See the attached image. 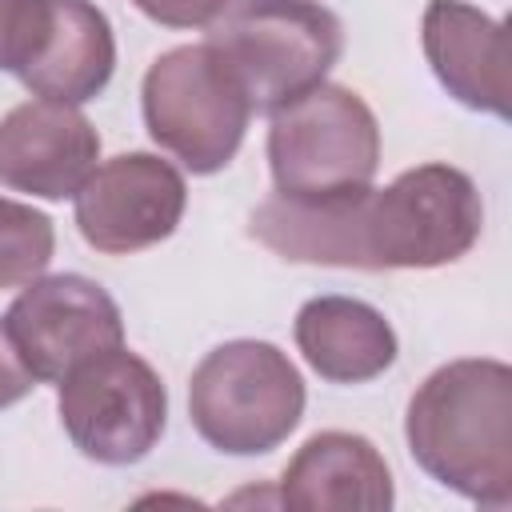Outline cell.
<instances>
[{
    "label": "cell",
    "mask_w": 512,
    "mask_h": 512,
    "mask_svg": "<svg viewBox=\"0 0 512 512\" xmlns=\"http://www.w3.org/2000/svg\"><path fill=\"white\" fill-rule=\"evenodd\" d=\"M412 460L484 508L512 504V368L492 356L440 364L408 400Z\"/></svg>",
    "instance_id": "obj_1"
},
{
    "label": "cell",
    "mask_w": 512,
    "mask_h": 512,
    "mask_svg": "<svg viewBox=\"0 0 512 512\" xmlns=\"http://www.w3.org/2000/svg\"><path fill=\"white\" fill-rule=\"evenodd\" d=\"M484 228V200L468 172L416 164L352 204V268H440L472 252Z\"/></svg>",
    "instance_id": "obj_2"
},
{
    "label": "cell",
    "mask_w": 512,
    "mask_h": 512,
    "mask_svg": "<svg viewBox=\"0 0 512 512\" xmlns=\"http://www.w3.org/2000/svg\"><path fill=\"white\" fill-rule=\"evenodd\" d=\"M204 44L240 80L252 112H276L324 84L344 48V28L316 0H228Z\"/></svg>",
    "instance_id": "obj_3"
},
{
    "label": "cell",
    "mask_w": 512,
    "mask_h": 512,
    "mask_svg": "<svg viewBox=\"0 0 512 512\" xmlns=\"http://www.w3.org/2000/svg\"><path fill=\"white\" fill-rule=\"evenodd\" d=\"M188 416L204 444L228 456L280 448L304 416V380L268 340L212 348L188 380Z\"/></svg>",
    "instance_id": "obj_4"
},
{
    "label": "cell",
    "mask_w": 512,
    "mask_h": 512,
    "mask_svg": "<svg viewBox=\"0 0 512 512\" xmlns=\"http://www.w3.org/2000/svg\"><path fill=\"white\" fill-rule=\"evenodd\" d=\"M268 116V168L280 196L324 200L372 184L380 128L360 92L324 80Z\"/></svg>",
    "instance_id": "obj_5"
},
{
    "label": "cell",
    "mask_w": 512,
    "mask_h": 512,
    "mask_svg": "<svg viewBox=\"0 0 512 512\" xmlns=\"http://www.w3.org/2000/svg\"><path fill=\"white\" fill-rule=\"evenodd\" d=\"M148 136L188 172L212 176L244 144L252 104L208 44H180L152 60L140 88Z\"/></svg>",
    "instance_id": "obj_6"
},
{
    "label": "cell",
    "mask_w": 512,
    "mask_h": 512,
    "mask_svg": "<svg viewBox=\"0 0 512 512\" xmlns=\"http://www.w3.org/2000/svg\"><path fill=\"white\" fill-rule=\"evenodd\" d=\"M56 408L80 456L108 468L144 460L168 424L160 372L124 344L76 364L60 380Z\"/></svg>",
    "instance_id": "obj_7"
},
{
    "label": "cell",
    "mask_w": 512,
    "mask_h": 512,
    "mask_svg": "<svg viewBox=\"0 0 512 512\" xmlns=\"http://www.w3.org/2000/svg\"><path fill=\"white\" fill-rule=\"evenodd\" d=\"M4 328L36 384H60L76 364L124 344L116 300L76 272L28 280L4 312Z\"/></svg>",
    "instance_id": "obj_8"
},
{
    "label": "cell",
    "mask_w": 512,
    "mask_h": 512,
    "mask_svg": "<svg viewBox=\"0 0 512 512\" xmlns=\"http://www.w3.org/2000/svg\"><path fill=\"white\" fill-rule=\"evenodd\" d=\"M72 200L84 244L104 256H128L176 232L188 204V184L172 160L152 152H120L96 164Z\"/></svg>",
    "instance_id": "obj_9"
},
{
    "label": "cell",
    "mask_w": 512,
    "mask_h": 512,
    "mask_svg": "<svg viewBox=\"0 0 512 512\" xmlns=\"http://www.w3.org/2000/svg\"><path fill=\"white\" fill-rule=\"evenodd\" d=\"M100 160V136L76 104L24 100L0 120V184L40 200L76 196Z\"/></svg>",
    "instance_id": "obj_10"
},
{
    "label": "cell",
    "mask_w": 512,
    "mask_h": 512,
    "mask_svg": "<svg viewBox=\"0 0 512 512\" xmlns=\"http://www.w3.org/2000/svg\"><path fill=\"white\" fill-rule=\"evenodd\" d=\"M420 44L444 92L464 108L500 120L512 112V44L504 20L464 0H428Z\"/></svg>",
    "instance_id": "obj_11"
},
{
    "label": "cell",
    "mask_w": 512,
    "mask_h": 512,
    "mask_svg": "<svg viewBox=\"0 0 512 512\" xmlns=\"http://www.w3.org/2000/svg\"><path fill=\"white\" fill-rule=\"evenodd\" d=\"M392 472L380 448L356 432H316L280 476V504L296 512H388Z\"/></svg>",
    "instance_id": "obj_12"
},
{
    "label": "cell",
    "mask_w": 512,
    "mask_h": 512,
    "mask_svg": "<svg viewBox=\"0 0 512 512\" xmlns=\"http://www.w3.org/2000/svg\"><path fill=\"white\" fill-rule=\"evenodd\" d=\"M296 348L332 384H364L396 364V332L380 308L356 296H316L296 312Z\"/></svg>",
    "instance_id": "obj_13"
},
{
    "label": "cell",
    "mask_w": 512,
    "mask_h": 512,
    "mask_svg": "<svg viewBox=\"0 0 512 512\" xmlns=\"http://www.w3.org/2000/svg\"><path fill=\"white\" fill-rule=\"evenodd\" d=\"M116 68V36L108 16L92 0H60L56 36L44 60L20 80L32 96L84 104L100 96Z\"/></svg>",
    "instance_id": "obj_14"
},
{
    "label": "cell",
    "mask_w": 512,
    "mask_h": 512,
    "mask_svg": "<svg viewBox=\"0 0 512 512\" xmlns=\"http://www.w3.org/2000/svg\"><path fill=\"white\" fill-rule=\"evenodd\" d=\"M56 248V228L32 204L0 196V288H24L44 276Z\"/></svg>",
    "instance_id": "obj_15"
},
{
    "label": "cell",
    "mask_w": 512,
    "mask_h": 512,
    "mask_svg": "<svg viewBox=\"0 0 512 512\" xmlns=\"http://www.w3.org/2000/svg\"><path fill=\"white\" fill-rule=\"evenodd\" d=\"M60 0H0V72L24 80L48 52Z\"/></svg>",
    "instance_id": "obj_16"
},
{
    "label": "cell",
    "mask_w": 512,
    "mask_h": 512,
    "mask_svg": "<svg viewBox=\"0 0 512 512\" xmlns=\"http://www.w3.org/2000/svg\"><path fill=\"white\" fill-rule=\"evenodd\" d=\"M132 4L164 28H208L228 8V0H132Z\"/></svg>",
    "instance_id": "obj_17"
},
{
    "label": "cell",
    "mask_w": 512,
    "mask_h": 512,
    "mask_svg": "<svg viewBox=\"0 0 512 512\" xmlns=\"http://www.w3.org/2000/svg\"><path fill=\"white\" fill-rule=\"evenodd\" d=\"M36 388V376L28 372V364L20 360L4 320H0V408H12L16 400H24Z\"/></svg>",
    "instance_id": "obj_18"
}]
</instances>
